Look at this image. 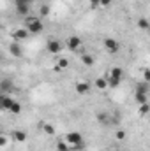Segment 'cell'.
I'll return each instance as SVG.
<instances>
[{
	"label": "cell",
	"instance_id": "obj_21",
	"mask_svg": "<svg viewBox=\"0 0 150 151\" xmlns=\"http://www.w3.org/2000/svg\"><path fill=\"white\" fill-rule=\"evenodd\" d=\"M57 67H58V69H67V67H69V60H67V58H60L58 63H57Z\"/></svg>",
	"mask_w": 150,
	"mask_h": 151
},
{
	"label": "cell",
	"instance_id": "obj_3",
	"mask_svg": "<svg viewBox=\"0 0 150 151\" xmlns=\"http://www.w3.org/2000/svg\"><path fill=\"white\" fill-rule=\"evenodd\" d=\"M103 46H104V49H106L110 55H117V53L120 51V44H118V40H115V39H111V37L104 39Z\"/></svg>",
	"mask_w": 150,
	"mask_h": 151
},
{
	"label": "cell",
	"instance_id": "obj_7",
	"mask_svg": "<svg viewBox=\"0 0 150 151\" xmlns=\"http://www.w3.org/2000/svg\"><path fill=\"white\" fill-rule=\"evenodd\" d=\"M12 102H14V99H11L7 93H2L0 95V106H2V109H11V106H12Z\"/></svg>",
	"mask_w": 150,
	"mask_h": 151
},
{
	"label": "cell",
	"instance_id": "obj_12",
	"mask_svg": "<svg viewBox=\"0 0 150 151\" xmlns=\"http://www.w3.org/2000/svg\"><path fill=\"white\" fill-rule=\"evenodd\" d=\"M108 76H111V77H115V79H120V81H122V77H124V70H122L120 67H111L110 72H108Z\"/></svg>",
	"mask_w": 150,
	"mask_h": 151
},
{
	"label": "cell",
	"instance_id": "obj_13",
	"mask_svg": "<svg viewBox=\"0 0 150 151\" xmlns=\"http://www.w3.org/2000/svg\"><path fill=\"white\" fill-rule=\"evenodd\" d=\"M57 150H58V151H71L73 148L69 146V142H67L66 139H62V141H58V142H57Z\"/></svg>",
	"mask_w": 150,
	"mask_h": 151
},
{
	"label": "cell",
	"instance_id": "obj_17",
	"mask_svg": "<svg viewBox=\"0 0 150 151\" xmlns=\"http://www.w3.org/2000/svg\"><path fill=\"white\" fill-rule=\"evenodd\" d=\"M138 27H140L141 30H147V32H149V28H150L149 19H147V18H141V19H138Z\"/></svg>",
	"mask_w": 150,
	"mask_h": 151
},
{
	"label": "cell",
	"instance_id": "obj_19",
	"mask_svg": "<svg viewBox=\"0 0 150 151\" xmlns=\"http://www.w3.org/2000/svg\"><path fill=\"white\" fill-rule=\"evenodd\" d=\"M81 60H83V63H85L87 67H92V65H94V56H92V55H83Z\"/></svg>",
	"mask_w": 150,
	"mask_h": 151
},
{
	"label": "cell",
	"instance_id": "obj_29",
	"mask_svg": "<svg viewBox=\"0 0 150 151\" xmlns=\"http://www.w3.org/2000/svg\"><path fill=\"white\" fill-rule=\"evenodd\" d=\"M14 4H32V0H14Z\"/></svg>",
	"mask_w": 150,
	"mask_h": 151
},
{
	"label": "cell",
	"instance_id": "obj_20",
	"mask_svg": "<svg viewBox=\"0 0 150 151\" xmlns=\"http://www.w3.org/2000/svg\"><path fill=\"white\" fill-rule=\"evenodd\" d=\"M106 79H108V86H111V88H117L120 84V79H115V77H111L108 74H106Z\"/></svg>",
	"mask_w": 150,
	"mask_h": 151
},
{
	"label": "cell",
	"instance_id": "obj_23",
	"mask_svg": "<svg viewBox=\"0 0 150 151\" xmlns=\"http://www.w3.org/2000/svg\"><path fill=\"white\" fill-rule=\"evenodd\" d=\"M39 14H41L42 18H46V16L50 14V7H48V5H41V9H39Z\"/></svg>",
	"mask_w": 150,
	"mask_h": 151
},
{
	"label": "cell",
	"instance_id": "obj_24",
	"mask_svg": "<svg viewBox=\"0 0 150 151\" xmlns=\"http://www.w3.org/2000/svg\"><path fill=\"white\" fill-rule=\"evenodd\" d=\"M97 121H101V123H108V114L106 113H99L97 114Z\"/></svg>",
	"mask_w": 150,
	"mask_h": 151
},
{
	"label": "cell",
	"instance_id": "obj_18",
	"mask_svg": "<svg viewBox=\"0 0 150 151\" xmlns=\"http://www.w3.org/2000/svg\"><path fill=\"white\" fill-rule=\"evenodd\" d=\"M9 111H11V113H12V114H20V113H21V104H20L18 100H14Z\"/></svg>",
	"mask_w": 150,
	"mask_h": 151
},
{
	"label": "cell",
	"instance_id": "obj_30",
	"mask_svg": "<svg viewBox=\"0 0 150 151\" xmlns=\"http://www.w3.org/2000/svg\"><path fill=\"white\" fill-rule=\"evenodd\" d=\"M5 142H7V139H5V135H2L0 137V146H5Z\"/></svg>",
	"mask_w": 150,
	"mask_h": 151
},
{
	"label": "cell",
	"instance_id": "obj_16",
	"mask_svg": "<svg viewBox=\"0 0 150 151\" xmlns=\"http://www.w3.org/2000/svg\"><path fill=\"white\" fill-rule=\"evenodd\" d=\"M41 128H42V132H46L48 135H55V127H53V125H50V123H41Z\"/></svg>",
	"mask_w": 150,
	"mask_h": 151
},
{
	"label": "cell",
	"instance_id": "obj_8",
	"mask_svg": "<svg viewBox=\"0 0 150 151\" xmlns=\"http://www.w3.org/2000/svg\"><path fill=\"white\" fill-rule=\"evenodd\" d=\"M134 99H136V102L141 106V104H149V97H147V91H141V90H136V93H134Z\"/></svg>",
	"mask_w": 150,
	"mask_h": 151
},
{
	"label": "cell",
	"instance_id": "obj_31",
	"mask_svg": "<svg viewBox=\"0 0 150 151\" xmlns=\"http://www.w3.org/2000/svg\"><path fill=\"white\" fill-rule=\"evenodd\" d=\"M149 34H150V28H149Z\"/></svg>",
	"mask_w": 150,
	"mask_h": 151
},
{
	"label": "cell",
	"instance_id": "obj_32",
	"mask_svg": "<svg viewBox=\"0 0 150 151\" xmlns=\"http://www.w3.org/2000/svg\"><path fill=\"white\" fill-rule=\"evenodd\" d=\"M124 151H125V150H124Z\"/></svg>",
	"mask_w": 150,
	"mask_h": 151
},
{
	"label": "cell",
	"instance_id": "obj_26",
	"mask_svg": "<svg viewBox=\"0 0 150 151\" xmlns=\"http://www.w3.org/2000/svg\"><path fill=\"white\" fill-rule=\"evenodd\" d=\"M141 76H143V81L145 83H150V69H143Z\"/></svg>",
	"mask_w": 150,
	"mask_h": 151
},
{
	"label": "cell",
	"instance_id": "obj_5",
	"mask_svg": "<svg viewBox=\"0 0 150 151\" xmlns=\"http://www.w3.org/2000/svg\"><path fill=\"white\" fill-rule=\"evenodd\" d=\"M66 46H67L71 51H78L79 47H83V40L78 37V35H71V37L66 40Z\"/></svg>",
	"mask_w": 150,
	"mask_h": 151
},
{
	"label": "cell",
	"instance_id": "obj_10",
	"mask_svg": "<svg viewBox=\"0 0 150 151\" xmlns=\"http://www.w3.org/2000/svg\"><path fill=\"white\" fill-rule=\"evenodd\" d=\"M12 137H14V141H16V142H25V141L28 139V135H27L23 130H14Z\"/></svg>",
	"mask_w": 150,
	"mask_h": 151
},
{
	"label": "cell",
	"instance_id": "obj_27",
	"mask_svg": "<svg viewBox=\"0 0 150 151\" xmlns=\"http://www.w3.org/2000/svg\"><path fill=\"white\" fill-rule=\"evenodd\" d=\"M90 7H92V9L101 7V0H90Z\"/></svg>",
	"mask_w": 150,
	"mask_h": 151
},
{
	"label": "cell",
	"instance_id": "obj_6",
	"mask_svg": "<svg viewBox=\"0 0 150 151\" xmlns=\"http://www.w3.org/2000/svg\"><path fill=\"white\" fill-rule=\"evenodd\" d=\"M74 90L78 95H88L90 93V84L87 81H79V83H76Z\"/></svg>",
	"mask_w": 150,
	"mask_h": 151
},
{
	"label": "cell",
	"instance_id": "obj_28",
	"mask_svg": "<svg viewBox=\"0 0 150 151\" xmlns=\"http://www.w3.org/2000/svg\"><path fill=\"white\" fill-rule=\"evenodd\" d=\"M113 4V0H101V7H110Z\"/></svg>",
	"mask_w": 150,
	"mask_h": 151
},
{
	"label": "cell",
	"instance_id": "obj_4",
	"mask_svg": "<svg viewBox=\"0 0 150 151\" xmlns=\"http://www.w3.org/2000/svg\"><path fill=\"white\" fill-rule=\"evenodd\" d=\"M46 49H48V53H51V55H58V53L64 49V46H62V42H60V40H57V39H51V40H48V44H46Z\"/></svg>",
	"mask_w": 150,
	"mask_h": 151
},
{
	"label": "cell",
	"instance_id": "obj_14",
	"mask_svg": "<svg viewBox=\"0 0 150 151\" xmlns=\"http://www.w3.org/2000/svg\"><path fill=\"white\" fill-rule=\"evenodd\" d=\"M11 53L16 56V58H20L21 55H23V51H21V47H20V44H16V42H12L11 44Z\"/></svg>",
	"mask_w": 150,
	"mask_h": 151
},
{
	"label": "cell",
	"instance_id": "obj_25",
	"mask_svg": "<svg viewBox=\"0 0 150 151\" xmlns=\"http://www.w3.org/2000/svg\"><path fill=\"white\" fill-rule=\"evenodd\" d=\"M115 137H117L118 141H124V139L127 137V134H125L124 130H117V134H115Z\"/></svg>",
	"mask_w": 150,
	"mask_h": 151
},
{
	"label": "cell",
	"instance_id": "obj_22",
	"mask_svg": "<svg viewBox=\"0 0 150 151\" xmlns=\"http://www.w3.org/2000/svg\"><path fill=\"white\" fill-rule=\"evenodd\" d=\"M138 113L141 114V116L149 114V113H150V106H149V104H141V106H140V111H138Z\"/></svg>",
	"mask_w": 150,
	"mask_h": 151
},
{
	"label": "cell",
	"instance_id": "obj_1",
	"mask_svg": "<svg viewBox=\"0 0 150 151\" xmlns=\"http://www.w3.org/2000/svg\"><path fill=\"white\" fill-rule=\"evenodd\" d=\"M25 28L30 32V34H41L44 30V25H42V19L41 18H36V16H27L25 19Z\"/></svg>",
	"mask_w": 150,
	"mask_h": 151
},
{
	"label": "cell",
	"instance_id": "obj_15",
	"mask_svg": "<svg viewBox=\"0 0 150 151\" xmlns=\"http://www.w3.org/2000/svg\"><path fill=\"white\" fill-rule=\"evenodd\" d=\"M95 86H97V90H106V88H108V79H106V76H104V77H99V79L95 81Z\"/></svg>",
	"mask_w": 150,
	"mask_h": 151
},
{
	"label": "cell",
	"instance_id": "obj_11",
	"mask_svg": "<svg viewBox=\"0 0 150 151\" xmlns=\"http://www.w3.org/2000/svg\"><path fill=\"white\" fill-rule=\"evenodd\" d=\"M28 30L27 28H20V30H16L14 32V40H25V39L28 37Z\"/></svg>",
	"mask_w": 150,
	"mask_h": 151
},
{
	"label": "cell",
	"instance_id": "obj_2",
	"mask_svg": "<svg viewBox=\"0 0 150 151\" xmlns=\"http://www.w3.org/2000/svg\"><path fill=\"white\" fill-rule=\"evenodd\" d=\"M64 139L69 142V146H71L73 150H81V148H83V137H81V134L76 132V130L74 132H67Z\"/></svg>",
	"mask_w": 150,
	"mask_h": 151
},
{
	"label": "cell",
	"instance_id": "obj_9",
	"mask_svg": "<svg viewBox=\"0 0 150 151\" xmlns=\"http://www.w3.org/2000/svg\"><path fill=\"white\" fill-rule=\"evenodd\" d=\"M0 90H2V93H9L11 90H14V86H12V83H11L9 79H2V83H0Z\"/></svg>",
	"mask_w": 150,
	"mask_h": 151
}]
</instances>
